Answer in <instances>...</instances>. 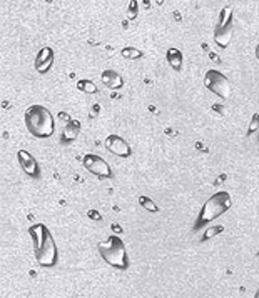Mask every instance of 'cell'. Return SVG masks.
Here are the masks:
<instances>
[{"instance_id": "11", "label": "cell", "mask_w": 259, "mask_h": 298, "mask_svg": "<svg viewBox=\"0 0 259 298\" xmlns=\"http://www.w3.org/2000/svg\"><path fill=\"white\" fill-rule=\"evenodd\" d=\"M79 133H80V122H77V120H69V123L65 125L64 130H62L60 143H64V145L72 143L74 140H77Z\"/></svg>"}, {"instance_id": "14", "label": "cell", "mask_w": 259, "mask_h": 298, "mask_svg": "<svg viewBox=\"0 0 259 298\" xmlns=\"http://www.w3.org/2000/svg\"><path fill=\"white\" fill-rule=\"evenodd\" d=\"M77 90H80V92H84V93H96L97 92V87H96L94 82L82 78V80L77 82Z\"/></svg>"}, {"instance_id": "19", "label": "cell", "mask_w": 259, "mask_h": 298, "mask_svg": "<svg viewBox=\"0 0 259 298\" xmlns=\"http://www.w3.org/2000/svg\"><path fill=\"white\" fill-rule=\"evenodd\" d=\"M87 215H89V218H92V220H101V215H99V212H97V210H89Z\"/></svg>"}, {"instance_id": "3", "label": "cell", "mask_w": 259, "mask_h": 298, "mask_svg": "<svg viewBox=\"0 0 259 298\" xmlns=\"http://www.w3.org/2000/svg\"><path fill=\"white\" fill-rule=\"evenodd\" d=\"M231 207H232V200H231L229 193H227L226 190L216 192L214 195H211L209 198H207L203 208H201L198 220H196V223H194V230L203 228L204 225H207L212 220H216V218H219L221 215H224Z\"/></svg>"}, {"instance_id": "1", "label": "cell", "mask_w": 259, "mask_h": 298, "mask_svg": "<svg viewBox=\"0 0 259 298\" xmlns=\"http://www.w3.org/2000/svg\"><path fill=\"white\" fill-rule=\"evenodd\" d=\"M29 235L34 242V257L37 260V263L44 268L55 266L57 260H59V253H57V245L47 225L34 223L29 228Z\"/></svg>"}, {"instance_id": "2", "label": "cell", "mask_w": 259, "mask_h": 298, "mask_svg": "<svg viewBox=\"0 0 259 298\" xmlns=\"http://www.w3.org/2000/svg\"><path fill=\"white\" fill-rule=\"evenodd\" d=\"M24 123L30 135L37 138H49L54 135L55 130V122L54 117L49 108H45L44 105H30L24 113Z\"/></svg>"}, {"instance_id": "9", "label": "cell", "mask_w": 259, "mask_h": 298, "mask_svg": "<svg viewBox=\"0 0 259 298\" xmlns=\"http://www.w3.org/2000/svg\"><path fill=\"white\" fill-rule=\"evenodd\" d=\"M17 160H19L20 169H22L25 174L30 177V179H39V177H40V169H39L37 159H35V157L30 154V152L19 150L17 152Z\"/></svg>"}, {"instance_id": "5", "label": "cell", "mask_w": 259, "mask_h": 298, "mask_svg": "<svg viewBox=\"0 0 259 298\" xmlns=\"http://www.w3.org/2000/svg\"><path fill=\"white\" fill-rule=\"evenodd\" d=\"M234 25V17H232V7H224L219 14V22L216 25L214 30V42L221 49H226L229 45V42L232 39V29Z\"/></svg>"}, {"instance_id": "18", "label": "cell", "mask_w": 259, "mask_h": 298, "mask_svg": "<svg viewBox=\"0 0 259 298\" xmlns=\"http://www.w3.org/2000/svg\"><path fill=\"white\" fill-rule=\"evenodd\" d=\"M257 128H259V113H254V115H252V120H251L249 128H247V135L254 133Z\"/></svg>"}, {"instance_id": "20", "label": "cell", "mask_w": 259, "mask_h": 298, "mask_svg": "<svg viewBox=\"0 0 259 298\" xmlns=\"http://www.w3.org/2000/svg\"><path fill=\"white\" fill-rule=\"evenodd\" d=\"M256 57H257V60H259V44H257V47H256Z\"/></svg>"}, {"instance_id": "16", "label": "cell", "mask_w": 259, "mask_h": 298, "mask_svg": "<svg viewBox=\"0 0 259 298\" xmlns=\"http://www.w3.org/2000/svg\"><path fill=\"white\" fill-rule=\"evenodd\" d=\"M139 203H141V207L146 208L147 212H152V213L159 212V207L155 205V202L152 200V198L146 197V195H141V197H139Z\"/></svg>"}, {"instance_id": "7", "label": "cell", "mask_w": 259, "mask_h": 298, "mask_svg": "<svg viewBox=\"0 0 259 298\" xmlns=\"http://www.w3.org/2000/svg\"><path fill=\"white\" fill-rule=\"evenodd\" d=\"M82 164H84V167L92 175L99 177V179H112L114 177L111 165H109L102 157L96 154H87L84 157V160H82Z\"/></svg>"}, {"instance_id": "21", "label": "cell", "mask_w": 259, "mask_h": 298, "mask_svg": "<svg viewBox=\"0 0 259 298\" xmlns=\"http://www.w3.org/2000/svg\"><path fill=\"white\" fill-rule=\"evenodd\" d=\"M254 298H259V288H257V291H256V296Z\"/></svg>"}, {"instance_id": "12", "label": "cell", "mask_w": 259, "mask_h": 298, "mask_svg": "<svg viewBox=\"0 0 259 298\" xmlns=\"http://www.w3.org/2000/svg\"><path fill=\"white\" fill-rule=\"evenodd\" d=\"M102 82H104V85L109 87L111 90H119L122 85H124V80H122V75L121 74H117L116 70H104L102 72Z\"/></svg>"}, {"instance_id": "6", "label": "cell", "mask_w": 259, "mask_h": 298, "mask_svg": "<svg viewBox=\"0 0 259 298\" xmlns=\"http://www.w3.org/2000/svg\"><path fill=\"white\" fill-rule=\"evenodd\" d=\"M204 85L207 90H211L214 95L221 97V98H227L231 95V83L229 78L224 74H221L219 70L216 69H209L204 75Z\"/></svg>"}, {"instance_id": "13", "label": "cell", "mask_w": 259, "mask_h": 298, "mask_svg": "<svg viewBox=\"0 0 259 298\" xmlns=\"http://www.w3.org/2000/svg\"><path fill=\"white\" fill-rule=\"evenodd\" d=\"M165 59H167V64L170 65V69H174V70H181L183 69V64H184V55H183V52H181L179 49H169L167 52H165Z\"/></svg>"}, {"instance_id": "8", "label": "cell", "mask_w": 259, "mask_h": 298, "mask_svg": "<svg viewBox=\"0 0 259 298\" xmlns=\"http://www.w3.org/2000/svg\"><path fill=\"white\" fill-rule=\"evenodd\" d=\"M104 145H106V148L111 152L112 155L119 157V159H129V157L132 155L131 145L122 137H119V135H107V138L104 140Z\"/></svg>"}, {"instance_id": "10", "label": "cell", "mask_w": 259, "mask_h": 298, "mask_svg": "<svg viewBox=\"0 0 259 298\" xmlns=\"http://www.w3.org/2000/svg\"><path fill=\"white\" fill-rule=\"evenodd\" d=\"M52 64H54V50L50 47H42L35 57V70L39 74H47Z\"/></svg>"}, {"instance_id": "15", "label": "cell", "mask_w": 259, "mask_h": 298, "mask_svg": "<svg viewBox=\"0 0 259 298\" xmlns=\"http://www.w3.org/2000/svg\"><path fill=\"white\" fill-rule=\"evenodd\" d=\"M121 55L124 57V59L137 60V59H141V57H142L144 54H142V52L139 50V49H136V47H126V49H122Z\"/></svg>"}, {"instance_id": "4", "label": "cell", "mask_w": 259, "mask_h": 298, "mask_svg": "<svg viewBox=\"0 0 259 298\" xmlns=\"http://www.w3.org/2000/svg\"><path fill=\"white\" fill-rule=\"evenodd\" d=\"M97 248H99L102 260L106 261L107 265H111L112 268H117V270L129 268L127 250L119 235H109L106 240H102V242L97 245Z\"/></svg>"}, {"instance_id": "17", "label": "cell", "mask_w": 259, "mask_h": 298, "mask_svg": "<svg viewBox=\"0 0 259 298\" xmlns=\"http://www.w3.org/2000/svg\"><path fill=\"white\" fill-rule=\"evenodd\" d=\"M222 230H224V228H222L221 225H217V227H211V228H207V230H206V233L203 235V240H209V238H212V237H214V235L221 233Z\"/></svg>"}]
</instances>
